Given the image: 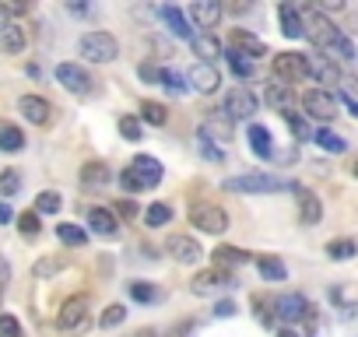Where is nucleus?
I'll use <instances>...</instances> for the list:
<instances>
[{
	"label": "nucleus",
	"mask_w": 358,
	"mask_h": 337,
	"mask_svg": "<svg viewBox=\"0 0 358 337\" xmlns=\"http://www.w3.org/2000/svg\"><path fill=\"white\" fill-rule=\"evenodd\" d=\"M130 295H134L137 302H158V299H162V292H158L155 285H148V281H134V285H130Z\"/></svg>",
	"instance_id": "a19ab883"
},
{
	"label": "nucleus",
	"mask_w": 358,
	"mask_h": 337,
	"mask_svg": "<svg viewBox=\"0 0 358 337\" xmlns=\"http://www.w3.org/2000/svg\"><path fill=\"white\" fill-rule=\"evenodd\" d=\"M120 134H123L127 141H141V134H144L141 116H123V120H120Z\"/></svg>",
	"instance_id": "a18cd8bd"
},
{
	"label": "nucleus",
	"mask_w": 358,
	"mask_h": 337,
	"mask_svg": "<svg viewBox=\"0 0 358 337\" xmlns=\"http://www.w3.org/2000/svg\"><path fill=\"white\" fill-rule=\"evenodd\" d=\"M57 239L64 246H85L88 243V232L81 225H74V222H64V225H57Z\"/></svg>",
	"instance_id": "cd10ccee"
},
{
	"label": "nucleus",
	"mask_w": 358,
	"mask_h": 337,
	"mask_svg": "<svg viewBox=\"0 0 358 337\" xmlns=\"http://www.w3.org/2000/svg\"><path fill=\"white\" fill-rule=\"evenodd\" d=\"M4 285H8V260H0V292H4Z\"/></svg>",
	"instance_id": "4d7b16f0"
},
{
	"label": "nucleus",
	"mask_w": 358,
	"mask_h": 337,
	"mask_svg": "<svg viewBox=\"0 0 358 337\" xmlns=\"http://www.w3.org/2000/svg\"><path fill=\"white\" fill-rule=\"evenodd\" d=\"M351 176H355V180H358V158H355V162H351Z\"/></svg>",
	"instance_id": "052dcab7"
},
{
	"label": "nucleus",
	"mask_w": 358,
	"mask_h": 337,
	"mask_svg": "<svg viewBox=\"0 0 358 337\" xmlns=\"http://www.w3.org/2000/svg\"><path fill=\"white\" fill-rule=\"evenodd\" d=\"M190 225L208 232V236H218L229 229V211L222 204H194L190 208Z\"/></svg>",
	"instance_id": "423d86ee"
},
{
	"label": "nucleus",
	"mask_w": 358,
	"mask_h": 337,
	"mask_svg": "<svg viewBox=\"0 0 358 337\" xmlns=\"http://www.w3.org/2000/svg\"><path fill=\"white\" fill-rule=\"evenodd\" d=\"M250 148L260 155V158H274V148H271V130L264 123H250Z\"/></svg>",
	"instance_id": "b1692460"
},
{
	"label": "nucleus",
	"mask_w": 358,
	"mask_h": 337,
	"mask_svg": "<svg viewBox=\"0 0 358 337\" xmlns=\"http://www.w3.org/2000/svg\"><path fill=\"white\" fill-rule=\"evenodd\" d=\"M78 53H81L88 64H113V60L120 57V43H116V36H109V32H85V36L78 39Z\"/></svg>",
	"instance_id": "7ed1b4c3"
},
{
	"label": "nucleus",
	"mask_w": 358,
	"mask_h": 337,
	"mask_svg": "<svg viewBox=\"0 0 358 337\" xmlns=\"http://www.w3.org/2000/svg\"><path fill=\"white\" fill-rule=\"evenodd\" d=\"M190 85H194L201 95H211V92H218L222 74H218V67H211L208 60H197V64L190 67Z\"/></svg>",
	"instance_id": "ddd939ff"
},
{
	"label": "nucleus",
	"mask_w": 358,
	"mask_h": 337,
	"mask_svg": "<svg viewBox=\"0 0 358 337\" xmlns=\"http://www.w3.org/2000/svg\"><path fill=\"white\" fill-rule=\"evenodd\" d=\"M0 337H22V323L15 316H0Z\"/></svg>",
	"instance_id": "09e8293b"
},
{
	"label": "nucleus",
	"mask_w": 358,
	"mask_h": 337,
	"mask_svg": "<svg viewBox=\"0 0 358 337\" xmlns=\"http://www.w3.org/2000/svg\"><path fill=\"white\" fill-rule=\"evenodd\" d=\"M306 36L316 43V50L320 53H327L330 60H355V46H351V39L327 18V15H320V11H309L306 15Z\"/></svg>",
	"instance_id": "f257e3e1"
},
{
	"label": "nucleus",
	"mask_w": 358,
	"mask_h": 337,
	"mask_svg": "<svg viewBox=\"0 0 358 337\" xmlns=\"http://www.w3.org/2000/svg\"><path fill=\"white\" fill-rule=\"evenodd\" d=\"M257 106H260V99H257L250 88H229L218 113L232 123V120H250V116L257 113Z\"/></svg>",
	"instance_id": "39448f33"
},
{
	"label": "nucleus",
	"mask_w": 358,
	"mask_h": 337,
	"mask_svg": "<svg viewBox=\"0 0 358 337\" xmlns=\"http://www.w3.org/2000/svg\"><path fill=\"white\" fill-rule=\"evenodd\" d=\"M285 120H288V123H292V130H295V137H299V141H309V137H316V134H313V130H309V123H306V120H302V116H299V113H288V116H285Z\"/></svg>",
	"instance_id": "de8ad7c7"
},
{
	"label": "nucleus",
	"mask_w": 358,
	"mask_h": 337,
	"mask_svg": "<svg viewBox=\"0 0 358 337\" xmlns=\"http://www.w3.org/2000/svg\"><path fill=\"white\" fill-rule=\"evenodd\" d=\"M302 109H306V116L330 120V116H337V95L327 92V88H306L302 92Z\"/></svg>",
	"instance_id": "6e6552de"
},
{
	"label": "nucleus",
	"mask_w": 358,
	"mask_h": 337,
	"mask_svg": "<svg viewBox=\"0 0 358 337\" xmlns=\"http://www.w3.org/2000/svg\"><path fill=\"white\" fill-rule=\"evenodd\" d=\"M18 113H22L29 123H36V127H46V123L53 120V106H50L43 95H22V99H18Z\"/></svg>",
	"instance_id": "9b49d317"
},
{
	"label": "nucleus",
	"mask_w": 358,
	"mask_h": 337,
	"mask_svg": "<svg viewBox=\"0 0 358 337\" xmlns=\"http://www.w3.org/2000/svg\"><path fill=\"white\" fill-rule=\"evenodd\" d=\"M222 15H225V8L218 4V0H194V4H190V18L201 29H215L222 22Z\"/></svg>",
	"instance_id": "2eb2a0df"
},
{
	"label": "nucleus",
	"mask_w": 358,
	"mask_h": 337,
	"mask_svg": "<svg viewBox=\"0 0 358 337\" xmlns=\"http://www.w3.org/2000/svg\"><path fill=\"white\" fill-rule=\"evenodd\" d=\"M57 81H60L71 95H92V92H95V78H92L81 64H60V67H57Z\"/></svg>",
	"instance_id": "0eeeda50"
},
{
	"label": "nucleus",
	"mask_w": 358,
	"mask_h": 337,
	"mask_svg": "<svg viewBox=\"0 0 358 337\" xmlns=\"http://www.w3.org/2000/svg\"><path fill=\"white\" fill-rule=\"evenodd\" d=\"M257 267H260L264 281H285V278H288V267H285L281 260H274V257H260Z\"/></svg>",
	"instance_id": "72a5a7b5"
},
{
	"label": "nucleus",
	"mask_w": 358,
	"mask_h": 337,
	"mask_svg": "<svg viewBox=\"0 0 358 337\" xmlns=\"http://www.w3.org/2000/svg\"><path fill=\"white\" fill-rule=\"evenodd\" d=\"M141 123H151V127H165L169 123V109L162 102H141Z\"/></svg>",
	"instance_id": "bb28decb"
},
{
	"label": "nucleus",
	"mask_w": 358,
	"mask_h": 337,
	"mask_svg": "<svg viewBox=\"0 0 358 337\" xmlns=\"http://www.w3.org/2000/svg\"><path fill=\"white\" fill-rule=\"evenodd\" d=\"M313 141H316V144H320L323 151H334V155H341V151H348V141H344L341 134H334V130H327V127H323V130H316V137H313Z\"/></svg>",
	"instance_id": "473e14b6"
},
{
	"label": "nucleus",
	"mask_w": 358,
	"mask_h": 337,
	"mask_svg": "<svg viewBox=\"0 0 358 337\" xmlns=\"http://www.w3.org/2000/svg\"><path fill=\"white\" fill-rule=\"evenodd\" d=\"M309 78H316L320 85H337V81H344L337 60H330L327 53H313V57H309Z\"/></svg>",
	"instance_id": "4468645a"
},
{
	"label": "nucleus",
	"mask_w": 358,
	"mask_h": 337,
	"mask_svg": "<svg viewBox=\"0 0 358 337\" xmlns=\"http://www.w3.org/2000/svg\"><path fill=\"white\" fill-rule=\"evenodd\" d=\"M344 95H358V78H344Z\"/></svg>",
	"instance_id": "864d4df0"
},
{
	"label": "nucleus",
	"mask_w": 358,
	"mask_h": 337,
	"mask_svg": "<svg viewBox=\"0 0 358 337\" xmlns=\"http://www.w3.org/2000/svg\"><path fill=\"white\" fill-rule=\"evenodd\" d=\"M201 137H204V141H222V144H225V141H232V127L222 123V113L215 109V116L201 127Z\"/></svg>",
	"instance_id": "393cba45"
},
{
	"label": "nucleus",
	"mask_w": 358,
	"mask_h": 337,
	"mask_svg": "<svg viewBox=\"0 0 358 337\" xmlns=\"http://www.w3.org/2000/svg\"><path fill=\"white\" fill-rule=\"evenodd\" d=\"M67 267V257H43L36 267H32V274L36 278H53L57 271H64Z\"/></svg>",
	"instance_id": "c9c22d12"
},
{
	"label": "nucleus",
	"mask_w": 358,
	"mask_h": 337,
	"mask_svg": "<svg viewBox=\"0 0 358 337\" xmlns=\"http://www.w3.org/2000/svg\"><path fill=\"white\" fill-rule=\"evenodd\" d=\"M201 151H204L208 158H215V162H222V158H225V151H222V148H215V144H211V141H204V137H201Z\"/></svg>",
	"instance_id": "3c124183"
},
{
	"label": "nucleus",
	"mask_w": 358,
	"mask_h": 337,
	"mask_svg": "<svg viewBox=\"0 0 358 337\" xmlns=\"http://www.w3.org/2000/svg\"><path fill=\"white\" fill-rule=\"evenodd\" d=\"M15 218V211H11V204H4V201H0V225H8Z\"/></svg>",
	"instance_id": "603ef678"
},
{
	"label": "nucleus",
	"mask_w": 358,
	"mask_h": 337,
	"mask_svg": "<svg viewBox=\"0 0 358 337\" xmlns=\"http://www.w3.org/2000/svg\"><path fill=\"white\" fill-rule=\"evenodd\" d=\"M57 327L60 330H85L88 327V299L85 295H74L60 306L57 313Z\"/></svg>",
	"instance_id": "1a4fd4ad"
},
{
	"label": "nucleus",
	"mask_w": 358,
	"mask_h": 337,
	"mask_svg": "<svg viewBox=\"0 0 358 337\" xmlns=\"http://www.w3.org/2000/svg\"><path fill=\"white\" fill-rule=\"evenodd\" d=\"M267 106L271 109H278V113H295L292 106H295V95H292V85H285V81H274L271 88H267Z\"/></svg>",
	"instance_id": "4be33fe9"
},
{
	"label": "nucleus",
	"mask_w": 358,
	"mask_h": 337,
	"mask_svg": "<svg viewBox=\"0 0 358 337\" xmlns=\"http://www.w3.org/2000/svg\"><path fill=\"white\" fill-rule=\"evenodd\" d=\"M355 253H358L355 239H330V243H327V257H330V260H351Z\"/></svg>",
	"instance_id": "f704fd0d"
},
{
	"label": "nucleus",
	"mask_w": 358,
	"mask_h": 337,
	"mask_svg": "<svg viewBox=\"0 0 358 337\" xmlns=\"http://www.w3.org/2000/svg\"><path fill=\"white\" fill-rule=\"evenodd\" d=\"M25 46H29V39H25L22 25H11L4 36H0V50H4V53H22Z\"/></svg>",
	"instance_id": "c756f323"
},
{
	"label": "nucleus",
	"mask_w": 358,
	"mask_h": 337,
	"mask_svg": "<svg viewBox=\"0 0 358 337\" xmlns=\"http://www.w3.org/2000/svg\"><path fill=\"white\" fill-rule=\"evenodd\" d=\"M11 15H15V11H11V4H0V36H4V32L15 25V22H11Z\"/></svg>",
	"instance_id": "8fccbe9b"
},
{
	"label": "nucleus",
	"mask_w": 358,
	"mask_h": 337,
	"mask_svg": "<svg viewBox=\"0 0 358 337\" xmlns=\"http://www.w3.org/2000/svg\"><path fill=\"white\" fill-rule=\"evenodd\" d=\"M295 194H299V222H302L306 229H316L320 218H323V204H320V197H316L313 190H295Z\"/></svg>",
	"instance_id": "f3484780"
},
{
	"label": "nucleus",
	"mask_w": 358,
	"mask_h": 337,
	"mask_svg": "<svg viewBox=\"0 0 358 337\" xmlns=\"http://www.w3.org/2000/svg\"><path fill=\"white\" fill-rule=\"evenodd\" d=\"M120 187H123L127 194H141V190H148V187L141 183V176L134 173V168H130V165H127V168H123V173H120Z\"/></svg>",
	"instance_id": "49530a36"
},
{
	"label": "nucleus",
	"mask_w": 358,
	"mask_h": 337,
	"mask_svg": "<svg viewBox=\"0 0 358 337\" xmlns=\"http://www.w3.org/2000/svg\"><path fill=\"white\" fill-rule=\"evenodd\" d=\"M250 257L243 253V250H236V246H218L215 250V267L218 271H225V267H239V264H246Z\"/></svg>",
	"instance_id": "c85d7f7f"
},
{
	"label": "nucleus",
	"mask_w": 358,
	"mask_h": 337,
	"mask_svg": "<svg viewBox=\"0 0 358 337\" xmlns=\"http://www.w3.org/2000/svg\"><path fill=\"white\" fill-rule=\"evenodd\" d=\"M162 22H165V25H169V32H172V36H179V39H197V36H194V29H190V22L183 18V11L172 8V4H169V8H162Z\"/></svg>",
	"instance_id": "5701e85b"
},
{
	"label": "nucleus",
	"mask_w": 358,
	"mask_h": 337,
	"mask_svg": "<svg viewBox=\"0 0 358 337\" xmlns=\"http://www.w3.org/2000/svg\"><path fill=\"white\" fill-rule=\"evenodd\" d=\"M88 225H92L95 236H116V232H120V218H116V211H109V208H92V211H88Z\"/></svg>",
	"instance_id": "6ab92c4d"
},
{
	"label": "nucleus",
	"mask_w": 358,
	"mask_h": 337,
	"mask_svg": "<svg viewBox=\"0 0 358 337\" xmlns=\"http://www.w3.org/2000/svg\"><path fill=\"white\" fill-rule=\"evenodd\" d=\"M278 18H281V32L288 39H302L306 36V15H299L292 4H281L278 8Z\"/></svg>",
	"instance_id": "aec40b11"
},
{
	"label": "nucleus",
	"mask_w": 358,
	"mask_h": 337,
	"mask_svg": "<svg viewBox=\"0 0 358 337\" xmlns=\"http://www.w3.org/2000/svg\"><path fill=\"white\" fill-rule=\"evenodd\" d=\"M18 187H22L18 168H4V173H0V194H4V197H15Z\"/></svg>",
	"instance_id": "ea45409f"
},
{
	"label": "nucleus",
	"mask_w": 358,
	"mask_h": 337,
	"mask_svg": "<svg viewBox=\"0 0 358 337\" xmlns=\"http://www.w3.org/2000/svg\"><path fill=\"white\" fill-rule=\"evenodd\" d=\"M341 102H344V106H348V109H351V116H355V120H358V102H355V99H351V95H344V92H341Z\"/></svg>",
	"instance_id": "5fc2aeb1"
},
{
	"label": "nucleus",
	"mask_w": 358,
	"mask_h": 337,
	"mask_svg": "<svg viewBox=\"0 0 358 337\" xmlns=\"http://www.w3.org/2000/svg\"><path fill=\"white\" fill-rule=\"evenodd\" d=\"M113 176H109V165H102V162H88L85 168H81V183L85 187H106Z\"/></svg>",
	"instance_id": "a878e982"
},
{
	"label": "nucleus",
	"mask_w": 358,
	"mask_h": 337,
	"mask_svg": "<svg viewBox=\"0 0 358 337\" xmlns=\"http://www.w3.org/2000/svg\"><path fill=\"white\" fill-rule=\"evenodd\" d=\"M306 309H309V302H306V295H299V292H288V295H278V299H274V313H278V320H285V323H299V320L306 316Z\"/></svg>",
	"instance_id": "f8f14e48"
},
{
	"label": "nucleus",
	"mask_w": 358,
	"mask_h": 337,
	"mask_svg": "<svg viewBox=\"0 0 358 337\" xmlns=\"http://www.w3.org/2000/svg\"><path fill=\"white\" fill-rule=\"evenodd\" d=\"M229 194H278V190H299L295 183L281 180V176H267V173H246V176H229L222 183Z\"/></svg>",
	"instance_id": "f03ea898"
},
{
	"label": "nucleus",
	"mask_w": 358,
	"mask_h": 337,
	"mask_svg": "<svg viewBox=\"0 0 358 337\" xmlns=\"http://www.w3.org/2000/svg\"><path fill=\"white\" fill-rule=\"evenodd\" d=\"M123 320H127V309H123L120 302H113L109 309H102V316H99V327H102V330H113V327H120Z\"/></svg>",
	"instance_id": "58836bf2"
},
{
	"label": "nucleus",
	"mask_w": 358,
	"mask_h": 337,
	"mask_svg": "<svg viewBox=\"0 0 358 337\" xmlns=\"http://www.w3.org/2000/svg\"><path fill=\"white\" fill-rule=\"evenodd\" d=\"M194 53H201V57H222V46L211 36H197L194 39Z\"/></svg>",
	"instance_id": "c03bdc74"
},
{
	"label": "nucleus",
	"mask_w": 358,
	"mask_h": 337,
	"mask_svg": "<svg viewBox=\"0 0 358 337\" xmlns=\"http://www.w3.org/2000/svg\"><path fill=\"white\" fill-rule=\"evenodd\" d=\"M60 204H64V201H60L57 190H43V194L36 197V211H39V215H57Z\"/></svg>",
	"instance_id": "e433bc0d"
},
{
	"label": "nucleus",
	"mask_w": 358,
	"mask_h": 337,
	"mask_svg": "<svg viewBox=\"0 0 358 337\" xmlns=\"http://www.w3.org/2000/svg\"><path fill=\"white\" fill-rule=\"evenodd\" d=\"M225 285H232V278H229L225 271H201V274L190 281V288H194L197 295H211V292H218V288H225Z\"/></svg>",
	"instance_id": "412c9836"
},
{
	"label": "nucleus",
	"mask_w": 358,
	"mask_h": 337,
	"mask_svg": "<svg viewBox=\"0 0 358 337\" xmlns=\"http://www.w3.org/2000/svg\"><path fill=\"white\" fill-rule=\"evenodd\" d=\"M25 148V134L18 127H0V151L4 155H15Z\"/></svg>",
	"instance_id": "7c9ffc66"
},
{
	"label": "nucleus",
	"mask_w": 358,
	"mask_h": 337,
	"mask_svg": "<svg viewBox=\"0 0 358 337\" xmlns=\"http://www.w3.org/2000/svg\"><path fill=\"white\" fill-rule=\"evenodd\" d=\"M271 71L285 85L306 81L309 78V57L306 53H278V57H271Z\"/></svg>",
	"instance_id": "20e7f679"
},
{
	"label": "nucleus",
	"mask_w": 358,
	"mask_h": 337,
	"mask_svg": "<svg viewBox=\"0 0 358 337\" xmlns=\"http://www.w3.org/2000/svg\"><path fill=\"white\" fill-rule=\"evenodd\" d=\"M158 85L169 88L172 95H187V85H183V78H179L176 71H162V74H158Z\"/></svg>",
	"instance_id": "79ce46f5"
},
{
	"label": "nucleus",
	"mask_w": 358,
	"mask_h": 337,
	"mask_svg": "<svg viewBox=\"0 0 358 337\" xmlns=\"http://www.w3.org/2000/svg\"><path fill=\"white\" fill-rule=\"evenodd\" d=\"M215 313H218V316H232V313H236V302H222Z\"/></svg>",
	"instance_id": "6e6d98bb"
},
{
	"label": "nucleus",
	"mask_w": 358,
	"mask_h": 337,
	"mask_svg": "<svg viewBox=\"0 0 358 337\" xmlns=\"http://www.w3.org/2000/svg\"><path fill=\"white\" fill-rule=\"evenodd\" d=\"M229 43H232V50L236 53H243V57H267V46H264V39H257L253 32H246V29H232L229 32Z\"/></svg>",
	"instance_id": "dca6fc26"
},
{
	"label": "nucleus",
	"mask_w": 358,
	"mask_h": 337,
	"mask_svg": "<svg viewBox=\"0 0 358 337\" xmlns=\"http://www.w3.org/2000/svg\"><path fill=\"white\" fill-rule=\"evenodd\" d=\"M229 64H232V71L239 74V78H253V60L250 57H243V53H236V50H229Z\"/></svg>",
	"instance_id": "37998d69"
},
{
	"label": "nucleus",
	"mask_w": 358,
	"mask_h": 337,
	"mask_svg": "<svg viewBox=\"0 0 358 337\" xmlns=\"http://www.w3.org/2000/svg\"><path fill=\"white\" fill-rule=\"evenodd\" d=\"M169 222H172V208H169V204H162V201H158V204H151V208L144 211V225H148V229H165Z\"/></svg>",
	"instance_id": "2f4dec72"
},
{
	"label": "nucleus",
	"mask_w": 358,
	"mask_h": 337,
	"mask_svg": "<svg viewBox=\"0 0 358 337\" xmlns=\"http://www.w3.org/2000/svg\"><path fill=\"white\" fill-rule=\"evenodd\" d=\"M165 253H169L176 264H197V260L204 257V250H201V243H197L194 236H169V239H165Z\"/></svg>",
	"instance_id": "9d476101"
},
{
	"label": "nucleus",
	"mask_w": 358,
	"mask_h": 337,
	"mask_svg": "<svg viewBox=\"0 0 358 337\" xmlns=\"http://www.w3.org/2000/svg\"><path fill=\"white\" fill-rule=\"evenodd\" d=\"M18 232H22L25 239H36V236L43 232V225H39V211H25V215H18Z\"/></svg>",
	"instance_id": "4c0bfd02"
},
{
	"label": "nucleus",
	"mask_w": 358,
	"mask_h": 337,
	"mask_svg": "<svg viewBox=\"0 0 358 337\" xmlns=\"http://www.w3.org/2000/svg\"><path fill=\"white\" fill-rule=\"evenodd\" d=\"M141 337H155V334H141Z\"/></svg>",
	"instance_id": "680f3d73"
},
{
	"label": "nucleus",
	"mask_w": 358,
	"mask_h": 337,
	"mask_svg": "<svg viewBox=\"0 0 358 337\" xmlns=\"http://www.w3.org/2000/svg\"><path fill=\"white\" fill-rule=\"evenodd\" d=\"M130 168L141 176V183H144L148 190H155V187L162 183V165H158V158H151V155H137V158L130 162Z\"/></svg>",
	"instance_id": "a211bd4d"
},
{
	"label": "nucleus",
	"mask_w": 358,
	"mask_h": 337,
	"mask_svg": "<svg viewBox=\"0 0 358 337\" xmlns=\"http://www.w3.org/2000/svg\"><path fill=\"white\" fill-rule=\"evenodd\" d=\"M278 337H299V334H295V330H288V327H285V330H278Z\"/></svg>",
	"instance_id": "bf43d9fd"
},
{
	"label": "nucleus",
	"mask_w": 358,
	"mask_h": 337,
	"mask_svg": "<svg viewBox=\"0 0 358 337\" xmlns=\"http://www.w3.org/2000/svg\"><path fill=\"white\" fill-rule=\"evenodd\" d=\"M120 215H137V208H134V204H127V201H123V204H120Z\"/></svg>",
	"instance_id": "13d9d810"
}]
</instances>
